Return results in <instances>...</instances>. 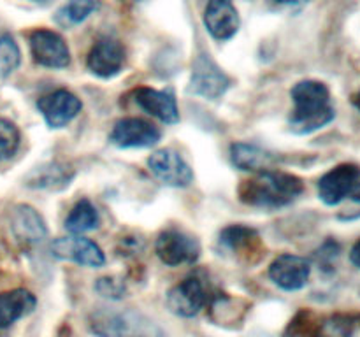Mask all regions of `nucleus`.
Here are the masks:
<instances>
[{"instance_id": "c85d7f7f", "label": "nucleus", "mask_w": 360, "mask_h": 337, "mask_svg": "<svg viewBox=\"0 0 360 337\" xmlns=\"http://www.w3.org/2000/svg\"><path fill=\"white\" fill-rule=\"evenodd\" d=\"M352 199H354L355 202H360V181L357 183V186H355L354 192H352Z\"/></svg>"}, {"instance_id": "2eb2a0df", "label": "nucleus", "mask_w": 360, "mask_h": 337, "mask_svg": "<svg viewBox=\"0 0 360 337\" xmlns=\"http://www.w3.org/2000/svg\"><path fill=\"white\" fill-rule=\"evenodd\" d=\"M11 232L23 248L41 244L48 235L42 216L27 204H20L11 211Z\"/></svg>"}, {"instance_id": "20e7f679", "label": "nucleus", "mask_w": 360, "mask_h": 337, "mask_svg": "<svg viewBox=\"0 0 360 337\" xmlns=\"http://www.w3.org/2000/svg\"><path fill=\"white\" fill-rule=\"evenodd\" d=\"M155 251L162 263L169 267L193 263L200 255V246L197 239L178 228H169L158 235L155 242Z\"/></svg>"}, {"instance_id": "412c9836", "label": "nucleus", "mask_w": 360, "mask_h": 337, "mask_svg": "<svg viewBox=\"0 0 360 337\" xmlns=\"http://www.w3.org/2000/svg\"><path fill=\"white\" fill-rule=\"evenodd\" d=\"M74 178V171L65 164H48L35 168L27 179V185L32 188H63Z\"/></svg>"}, {"instance_id": "473e14b6", "label": "nucleus", "mask_w": 360, "mask_h": 337, "mask_svg": "<svg viewBox=\"0 0 360 337\" xmlns=\"http://www.w3.org/2000/svg\"><path fill=\"white\" fill-rule=\"evenodd\" d=\"M35 2H46V0H35Z\"/></svg>"}, {"instance_id": "39448f33", "label": "nucleus", "mask_w": 360, "mask_h": 337, "mask_svg": "<svg viewBox=\"0 0 360 337\" xmlns=\"http://www.w3.org/2000/svg\"><path fill=\"white\" fill-rule=\"evenodd\" d=\"M30 51L35 63L48 69H65L70 63V51L65 39L48 28H37L32 32Z\"/></svg>"}, {"instance_id": "5701e85b", "label": "nucleus", "mask_w": 360, "mask_h": 337, "mask_svg": "<svg viewBox=\"0 0 360 337\" xmlns=\"http://www.w3.org/2000/svg\"><path fill=\"white\" fill-rule=\"evenodd\" d=\"M98 227V213L88 199L79 200L65 220V228L70 234H84Z\"/></svg>"}, {"instance_id": "dca6fc26", "label": "nucleus", "mask_w": 360, "mask_h": 337, "mask_svg": "<svg viewBox=\"0 0 360 337\" xmlns=\"http://www.w3.org/2000/svg\"><path fill=\"white\" fill-rule=\"evenodd\" d=\"M204 27L218 41H229L239 30V14L232 0H207Z\"/></svg>"}, {"instance_id": "f3484780", "label": "nucleus", "mask_w": 360, "mask_h": 337, "mask_svg": "<svg viewBox=\"0 0 360 337\" xmlns=\"http://www.w3.org/2000/svg\"><path fill=\"white\" fill-rule=\"evenodd\" d=\"M125 62V49L115 39H98L90 49L86 65L95 76L98 77H112L122 70Z\"/></svg>"}, {"instance_id": "f257e3e1", "label": "nucleus", "mask_w": 360, "mask_h": 337, "mask_svg": "<svg viewBox=\"0 0 360 337\" xmlns=\"http://www.w3.org/2000/svg\"><path fill=\"white\" fill-rule=\"evenodd\" d=\"M304 192L302 179L281 171H257L239 186L243 204L259 209H278L294 202Z\"/></svg>"}, {"instance_id": "aec40b11", "label": "nucleus", "mask_w": 360, "mask_h": 337, "mask_svg": "<svg viewBox=\"0 0 360 337\" xmlns=\"http://www.w3.org/2000/svg\"><path fill=\"white\" fill-rule=\"evenodd\" d=\"M232 164L241 171H264L274 161V157L269 151L262 150L257 144L234 143L231 146Z\"/></svg>"}, {"instance_id": "f03ea898", "label": "nucleus", "mask_w": 360, "mask_h": 337, "mask_svg": "<svg viewBox=\"0 0 360 337\" xmlns=\"http://www.w3.org/2000/svg\"><path fill=\"white\" fill-rule=\"evenodd\" d=\"M294 111L290 114V128L295 133H311L334 119L330 91L320 81H301L292 88Z\"/></svg>"}, {"instance_id": "a211bd4d", "label": "nucleus", "mask_w": 360, "mask_h": 337, "mask_svg": "<svg viewBox=\"0 0 360 337\" xmlns=\"http://www.w3.org/2000/svg\"><path fill=\"white\" fill-rule=\"evenodd\" d=\"M134 100L148 114L155 116L160 121L169 123V125L179 121V109L171 91H160L143 86L134 91Z\"/></svg>"}, {"instance_id": "2f4dec72", "label": "nucleus", "mask_w": 360, "mask_h": 337, "mask_svg": "<svg viewBox=\"0 0 360 337\" xmlns=\"http://www.w3.org/2000/svg\"><path fill=\"white\" fill-rule=\"evenodd\" d=\"M248 337H271V336H264V333H260V336H248Z\"/></svg>"}, {"instance_id": "c756f323", "label": "nucleus", "mask_w": 360, "mask_h": 337, "mask_svg": "<svg viewBox=\"0 0 360 337\" xmlns=\"http://www.w3.org/2000/svg\"><path fill=\"white\" fill-rule=\"evenodd\" d=\"M354 104H355V107H357L359 111H360V91L354 97Z\"/></svg>"}, {"instance_id": "bb28decb", "label": "nucleus", "mask_w": 360, "mask_h": 337, "mask_svg": "<svg viewBox=\"0 0 360 337\" xmlns=\"http://www.w3.org/2000/svg\"><path fill=\"white\" fill-rule=\"evenodd\" d=\"M95 290H97L102 297L116 300V298H122L123 293H125V283L116 279V277H101V279L97 281V284H95Z\"/></svg>"}, {"instance_id": "393cba45", "label": "nucleus", "mask_w": 360, "mask_h": 337, "mask_svg": "<svg viewBox=\"0 0 360 337\" xmlns=\"http://www.w3.org/2000/svg\"><path fill=\"white\" fill-rule=\"evenodd\" d=\"M21 53L13 35H0V79L11 76L20 67Z\"/></svg>"}, {"instance_id": "423d86ee", "label": "nucleus", "mask_w": 360, "mask_h": 337, "mask_svg": "<svg viewBox=\"0 0 360 337\" xmlns=\"http://www.w3.org/2000/svg\"><path fill=\"white\" fill-rule=\"evenodd\" d=\"M231 86V79L227 74L206 55H200L195 60L190 79V91L200 95L210 100H217Z\"/></svg>"}, {"instance_id": "9b49d317", "label": "nucleus", "mask_w": 360, "mask_h": 337, "mask_svg": "<svg viewBox=\"0 0 360 337\" xmlns=\"http://www.w3.org/2000/svg\"><path fill=\"white\" fill-rule=\"evenodd\" d=\"M51 255L58 260H69L84 267H102L105 256L94 241L77 235L58 237L51 244Z\"/></svg>"}, {"instance_id": "1a4fd4ad", "label": "nucleus", "mask_w": 360, "mask_h": 337, "mask_svg": "<svg viewBox=\"0 0 360 337\" xmlns=\"http://www.w3.org/2000/svg\"><path fill=\"white\" fill-rule=\"evenodd\" d=\"M37 107L51 128H62L79 114L83 104L72 91L60 88L39 98Z\"/></svg>"}, {"instance_id": "4468645a", "label": "nucleus", "mask_w": 360, "mask_h": 337, "mask_svg": "<svg viewBox=\"0 0 360 337\" xmlns=\"http://www.w3.org/2000/svg\"><path fill=\"white\" fill-rule=\"evenodd\" d=\"M218 244L224 251L232 253L239 260L253 262L262 255V241L259 232L245 225H231L224 228L218 237Z\"/></svg>"}, {"instance_id": "4be33fe9", "label": "nucleus", "mask_w": 360, "mask_h": 337, "mask_svg": "<svg viewBox=\"0 0 360 337\" xmlns=\"http://www.w3.org/2000/svg\"><path fill=\"white\" fill-rule=\"evenodd\" d=\"M313 337H360V312H340L323 319Z\"/></svg>"}, {"instance_id": "7c9ffc66", "label": "nucleus", "mask_w": 360, "mask_h": 337, "mask_svg": "<svg viewBox=\"0 0 360 337\" xmlns=\"http://www.w3.org/2000/svg\"><path fill=\"white\" fill-rule=\"evenodd\" d=\"M278 4H294V2H297V0H276Z\"/></svg>"}, {"instance_id": "a878e982", "label": "nucleus", "mask_w": 360, "mask_h": 337, "mask_svg": "<svg viewBox=\"0 0 360 337\" xmlns=\"http://www.w3.org/2000/svg\"><path fill=\"white\" fill-rule=\"evenodd\" d=\"M20 146V132L16 125L0 118V161L9 160Z\"/></svg>"}, {"instance_id": "6e6552de", "label": "nucleus", "mask_w": 360, "mask_h": 337, "mask_svg": "<svg viewBox=\"0 0 360 337\" xmlns=\"http://www.w3.org/2000/svg\"><path fill=\"white\" fill-rule=\"evenodd\" d=\"M360 179V168L354 164H341L330 168L319 181V195L327 206H336L352 195Z\"/></svg>"}, {"instance_id": "0eeeda50", "label": "nucleus", "mask_w": 360, "mask_h": 337, "mask_svg": "<svg viewBox=\"0 0 360 337\" xmlns=\"http://www.w3.org/2000/svg\"><path fill=\"white\" fill-rule=\"evenodd\" d=\"M148 167L164 185L185 188L193 181L190 165L174 150H158L148 158Z\"/></svg>"}, {"instance_id": "6ab92c4d", "label": "nucleus", "mask_w": 360, "mask_h": 337, "mask_svg": "<svg viewBox=\"0 0 360 337\" xmlns=\"http://www.w3.org/2000/svg\"><path fill=\"white\" fill-rule=\"evenodd\" d=\"M37 305V298L25 288L2 291L0 293V329H7L18 319L30 315Z\"/></svg>"}, {"instance_id": "f8f14e48", "label": "nucleus", "mask_w": 360, "mask_h": 337, "mask_svg": "<svg viewBox=\"0 0 360 337\" xmlns=\"http://www.w3.org/2000/svg\"><path fill=\"white\" fill-rule=\"evenodd\" d=\"M109 140L118 147H150L160 140V130L141 118H123L115 123Z\"/></svg>"}, {"instance_id": "9d476101", "label": "nucleus", "mask_w": 360, "mask_h": 337, "mask_svg": "<svg viewBox=\"0 0 360 337\" xmlns=\"http://www.w3.org/2000/svg\"><path fill=\"white\" fill-rule=\"evenodd\" d=\"M207 300L206 290L199 277H186L174 284L167 293V308L181 318H193L200 312Z\"/></svg>"}, {"instance_id": "cd10ccee", "label": "nucleus", "mask_w": 360, "mask_h": 337, "mask_svg": "<svg viewBox=\"0 0 360 337\" xmlns=\"http://www.w3.org/2000/svg\"><path fill=\"white\" fill-rule=\"evenodd\" d=\"M350 260L352 263H354L357 269H360V239L357 242H355V246L352 248V253H350Z\"/></svg>"}, {"instance_id": "7ed1b4c3", "label": "nucleus", "mask_w": 360, "mask_h": 337, "mask_svg": "<svg viewBox=\"0 0 360 337\" xmlns=\"http://www.w3.org/2000/svg\"><path fill=\"white\" fill-rule=\"evenodd\" d=\"M90 326L98 337H153V325L136 312L97 311L91 315Z\"/></svg>"}, {"instance_id": "ddd939ff", "label": "nucleus", "mask_w": 360, "mask_h": 337, "mask_svg": "<svg viewBox=\"0 0 360 337\" xmlns=\"http://www.w3.org/2000/svg\"><path fill=\"white\" fill-rule=\"evenodd\" d=\"M311 274V263L302 256L285 253L280 255L269 267V277L280 288L287 291L301 290L306 286Z\"/></svg>"}, {"instance_id": "b1692460", "label": "nucleus", "mask_w": 360, "mask_h": 337, "mask_svg": "<svg viewBox=\"0 0 360 337\" xmlns=\"http://www.w3.org/2000/svg\"><path fill=\"white\" fill-rule=\"evenodd\" d=\"M98 6H101L98 0H67L58 9L55 20L62 27H74L86 20L94 11L98 9Z\"/></svg>"}]
</instances>
